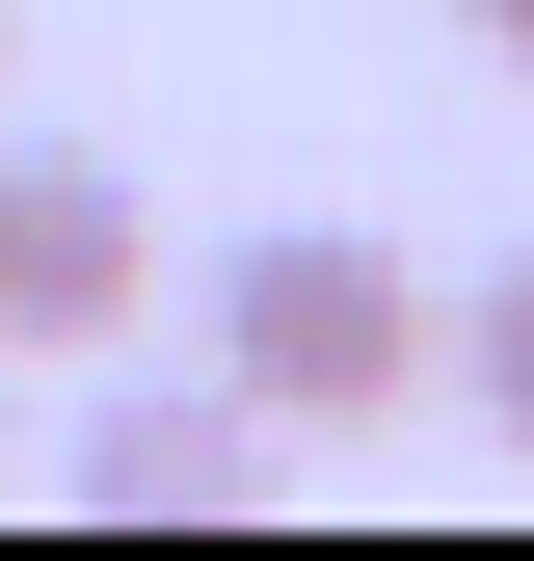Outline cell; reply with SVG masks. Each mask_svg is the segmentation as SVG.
<instances>
[{
	"mask_svg": "<svg viewBox=\"0 0 534 561\" xmlns=\"http://www.w3.org/2000/svg\"><path fill=\"white\" fill-rule=\"evenodd\" d=\"M428 347H454V295H428L400 241H348V215H267V241L214 267V375L267 401V455H294V428H400Z\"/></svg>",
	"mask_w": 534,
	"mask_h": 561,
	"instance_id": "cell-1",
	"label": "cell"
},
{
	"mask_svg": "<svg viewBox=\"0 0 534 561\" xmlns=\"http://www.w3.org/2000/svg\"><path fill=\"white\" fill-rule=\"evenodd\" d=\"M428 375H454V401H481V428H508V455H534V241L481 267V295H454V347H428Z\"/></svg>",
	"mask_w": 534,
	"mask_h": 561,
	"instance_id": "cell-4",
	"label": "cell"
},
{
	"mask_svg": "<svg viewBox=\"0 0 534 561\" xmlns=\"http://www.w3.org/2000/svg\"><path fill=\"white\" fill-rule=\"evenodd\" d=\"M161 321V187L81 134H0V375H81Z\"/></svg>",
	"mask_w": 534,
	"mask_h": 561,
	"instance_id": "cell-2",
	"label": "cell"
},
{
	"mask_svg": "<svg viewBox=\"0 0 534 561\" xmlns=\"http://www.w3.org/2000/svg\"><path fill=\"white\" fill-rule=\"evenodd\" d=\"M454 27H481V54H508V81H534V0H454Z\"/></svg>",
	"mask_w": 534,
	"mask_h": 561,
	"instance_id": "cell-5",
	"label": "cell"
},
{
	"mask_svg": "<svg viewBox=\"0 0 534 561\" xmlns=\"http://www.w3.org/2000/svg\"><path fill=\"white\" fill-rule=\"evenodd\" d=\"M81 375H107V401H81V508H107V535H214L241 481H267V401L214 375V347H187V375H134V347H81Z\"/></svg>",
	"mask_w": 534,
	"mask_h": 561,
	"instance_id": "cell-3",
	"label": "cell"
}]
</instances>
